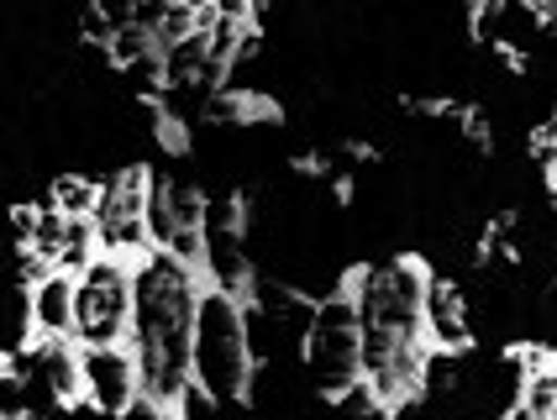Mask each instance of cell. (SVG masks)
Masks as SVG:
<instances>
[{
    "label": "cell",
    "mask_w": 557,
    "mask_h": 420,
    "mask_svg": "<svg viewBox=\"0 0 557 420\" xmlns=\"http://www.w3.org/2000/svg\"><path fill=\"white\" fill-rule=\"evenodd\" d=\"M300 358H306L310 384L321 399H337L363 379V331L358 326H315L310 321L300 336Z\"/></svg>",
    "instance_id": "5b68a950"
},
{
    "label": "cell",
    "mask_w": 557,
    "mask_h": 420,
    "mask_svg": "<svg viewBox=\"0 0 557 420\" xmlns=\"http://www.w3.org/2000/svg\"><path fill=\"white\" fill-rule=\"evenodd\" d=\"M426 279L432 269L400 252V258H384V263H363L342 279L347 300L358 310V331H389L395 342H421V300H426Z\"/></svg>",
    "instance_id": "3957f363"
},
{
    "label": "cell",
    "mask_w": 557,
    "mask_h": 420,
    "mask_svg": "<svg viewBox=\"0 0 557 420\" xmlns=\"http://www.w3.org/2000/svg\"><path fill=\"white\" fill-rule=\"evenodd\" d=\"M163 11H169V0H137V5H132V27H143L153 37L158 22H163Z\"/></svg>",
    "instance_id": "4fadbf2b"
},
{
    "label": "cell",
    "mask_w": 557,
    "mask_h": 420,
    "mask_svg": "<svg viewBox=\"0 0 557 420\" xmlns=\"http://www.w3.org/2000/svg\"><path fill=\"white\" fill-rule=\"evenodd\" d=\"M132 336V263L95 258L74 289V342L90 347H126Z\"/></svg>",
    "instance_id": "277c9868"
},
{
    "label": "cell",
    "mask_w": 557,
    "mask_h": 420,
    "mask_svg": "<svg viewBox=\"0 0 557 420\" xmlns=\"http://www.w3.org/2000/svg\"><path fill=\"white\" fill-rule=\"evenodd\" d=\"M499 420H536L527 410V405H521V399H510V405H505V410H499Z\"/></svg>",
    "instance_id": "5bb4252c"
},
{
    "label": "cell",
    "mask_w": 557,
    "mask_h": 420,
    "mask_svg": "<svg viewBox=\"0 0 557 420\" xmlns=\"http://www.w3.org/2000/svg\"><path fill=\"white\" fill-rule=\"evenodd\" d=\"M158 48H153V37H148V32L143 27H132V22H126L122 32H116V37H111V48H106V59H111V69H137V63H148L153 59Z\"/></svg>",
    "instance_id": "30bf717a"
},
{
    "label": "cell",
    "mask_w": 557,
    "mask_h": 420,
    "mask_svg": "<svg viewBox=\"0 0 557 420\" xmlns=\"http://www.w3.org/2000/svg\"><path fill=\"white\" fill-rule=\"evenodd\" d=\"M48 206L59 210L63 221H79V215H90L95 221V206H100V180H90V174H59L53 189H48Z\"/></svg>",
    "instance_id": "9c48e42d"
},
{
    "label": "cell",
    "mask_w": 557,
    "mask_h": 420,
    "mask_svg": "<svg viewBox=\"0 0 557 420\" xmlns=\"http://www.w3.org/2000/svg\"><path fill=\"white\" fill-rule=\"evenodd\" d=\"M185 37H195V0H169V11H163V22H158V32H153V48L169 53V48H180Z\"/></svg>",
    "instance_id": "8fae6325"
},
{
    "label": "cell",
    "mask_w": 557,
    "mask_h": 420,
    "mask_svg": "<svg viewBox=\"0 0 557 420\" xmlns=\"http://www.w3.org/2000/svg\"><path fill=\"white\" fill-rule=\"evenodd\" d=\"M421 342L426 353L442 358H463L473 347V321H468V295L453 273H436L426 279V300H421Z\"/></svg>",
    "instance_id": "52a82bcc"
},
{
    "label": "cell",
    "mask_w": 557,
    "mask_h": 420,
    "mask_svg": "<svg viewBox=\"0 0 557 420\" xmlns=\"http://www.w3.org/2000/svg\"><path fill=\"white\" fill-rule=\"evenodd\" d=\"M85 358V405L100 420H126V410L143 399V379H137V358L132 347H79Z\"/></svg>",
    "instance_id": "8992f818"
},
{
    "label": "cell",
    "mask_w": 557,
    "mask_h": 420,
    "mask_svg": "<svg viewBox=\"0 0 557 420\" xmlns=\"http://www.w3.org/2000/svg\"><path fill=\"white\" fill-rule=\"evenodd\" d=\"M206 295V273L185 269L169 252H148L132 263V358L143 394L169 410H180V399L195 390V316Z\"/></svg>",
    "instance_id": "6da1fadb"
},
{
    "label": "cell",
    "mask_w": 557,
    "mask_h": 420,
    "mask_svg": "<svg viewBox=\"0 0 557 420\" xmlns=\"http://www.w3.org/2000/svg\"><path fill=\"white\" fill-rule=\"evenodd\" d=\"M252 347H248V310L237 295L206 289L195 316V390L211 405H243L252 399Z\"/></svg>",
    "instance_id": "7a4b0ae2"
},
{
    "label": "cell",
    "mask_w": 557,
    "mask_h": 420,
    "mask_svg": "<svg viewBox=\"0 0 557 420\" xmlns=\"http://www.w3.org/2000/svg\"><path fill=\"white\" fill-rule=\"evenodd\" d=\"M74 289L79 279L69 273H48L42 284L27 289V336L32 342H74Z\"/></svg>",
    "instance_id": "ba28073f"
},
{
    "label": "cell",
    "mask_w": 557,
    "mask_h": 420,
    "mask_svg": "<svg viewBox=\"0 0 557 420\" xmlns=\"http://www.w3.org/2000/svg\"><path fill=\"white\" fill-rule=\"evenodd\" d=\"M79 37L85 42H95V48H111V37H116V22L100 11V5H90L85 16H79Z\"/></svg>",
    "instance_id": "7c38bea8"
}]
</instances>
